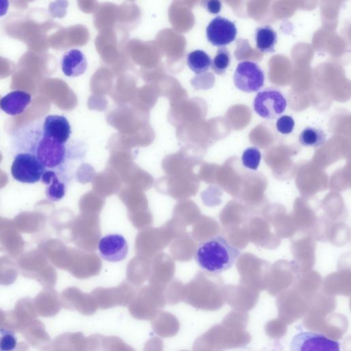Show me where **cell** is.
<instances>
[{"mask_svg":"<svg viewBox=\"0 0 351 351\" xmlns=\"http://www.w3.org/2000/svg\"><path fill=\"white\" fill-rule=\"evenodd\" d=\"M299 141L304 147H319L326 141L324 132L316 127L307 126L299 135Z\"/></svg>","mask_w":351,"mask_h":351,"instance_id":"cell-15","label":"cell"},{"mask_svg":"<svg viewBox=\"0 0 351 351\" xmlns=\"http://www.w3.org/2000/svg\"><path fill=\"white\" fill-rule=\"evenodd\" d=\"M239 255V249L223 237L216 235L198 245L194 258L202 269L219 274L230 269Z\"/></svg>","mask_w":351,"mask_h":351,"instance_id":"cell-1","label":"cell"},{"mask_svg":"<svg viewBox=\"0 0 351 351\" xmlns=\"http://www.w3.org/2000/svg\"><path fill=\"white\" fill-rule=\"evenodd\" d=\"M40 180L47 186L45 195L48 199L51 202H58L64 197L66 192V184L65 181L59 178L56 171L46 169Z\"/></svg>","mask_w":351,"mask_h":351,"instance_id":"cell-12","label":"cell"},{"mask_svg":"<svg viewBox=\"0 0 351 351\" xmlns=\"http://www.w3.org/2000/svg\"><path fill=\"white\" fill-rule=\"evenodd\" d=\"M17 345V338L15 334L6 328H0V350L11 351Z\"/></svg>","mask_w":351,"mask_h":351,"instance_id":"cell-18","label":"cell"},{"mask_svg":"<svg viewBox=\"0 0 351 351\" xmlns=\"http://www.w3.org/2000/svg\"><path fill=\"white\" fill-rule=\"evenodd\" d=\"M60 63L63 73L70 77L82 75L87 69L86 58L78 49L66 51L62 56Z\"/></svg>","mask_w":351,"mask_h":351,"instance_id":"cell-11","label":"cell"},{"mask_svg":"<svg viewBox=\"0 0 351 351\" xmlns=\"http://www.w3.org/2000/svg\"><path fill=\"white\" fill-rule=\"evenodd\" d=\"M46 167L32 152L18 153L11 166L12 177L21 183L34 184L40 181Z\"/></svg>","mask_w":351,"mask_h":351,"instance_id":"cell-2","label":"cell"},{"mask_svg":"<svg viewBox=\"0 0 351 351\" xmlns=\"http://www.w3.org/2000/svg\"><path fill=\"white\" fill-rule=\"evenodd\" d=\"M256 48L263 53L274 51L278 37L276 31L269 25L256 28L255 31Z\"/></svg>","mask_w":351,"mask_h":351,"instance_id":"cell-13","label":"cell"},{"mask_svg":"<svg viewBox=\"0 0 351 351\" xmlns=\"http://www.w3.org/2000/svg\"><path fill=\"white\" fill-rule=\"evenodd\" d=\"M295 121L289 115L280 117L276 121V129L282 134H289L293 130Z\"/></svg>","mask_w":351,"mask_h":351,"instance_id":"cell-19","label":"cell"},{"mask_svg":"<svg viewBox=\"0 0 351 351\" xmlns=\"http://www.w3.org/2000/svg\"><path fill=\"white\" fill-rule=\"evenodd\" d=\"M201 5L209 13L218 14L222 8L221 0H202Z\"/></svg>","mask_w":351,"mask_h":351,"instance_id":"cell-20","label":"cell"},{"mask_svg":"<svg viewBox=\"0 0 351 351\" xmlns=\"http://www.w3.org/2000/svg\"><path fill=\"white\" fill-rule=\"evenodd\" d=\"M235 86L245 93L260 90L265 82L263 71L258 64L251 61H243L238 64L233 76Z\"/></svg>","mask_w":351,"mask_h":351,"instance_id":"cell-4","label":"cell"},{"mask_svg":"<svg viewBox=\"0 0 351 351\" xmlns=\"http://www.w3.org/2000/svg\"><path fill=\"white\" fill-rule=\"evenodd\" d=\"M211 62L210 56L200 49L189 53L186 58L188 66L196 74H202L206 72L211 65Z\"/></svg>","mask_w":351,"mask_h":351,"instance_id":"cell-14","label":"cell"},{"mask_svg":"<svg viewBox=\"0 0 351 351\" xmlns=\"http://www.w3.org/2000/svg\"><path fill=\"white\" fill-rule=\"evenodd\" d=\"M261 154L256 147H250L244 150L241 160L243 165L250 169L256 170L259 166Z\"/></svg>","mask_w":351,"mask_h":351,"instance_id":"cell-17","label":"cell"},{"mask_svg":"<svg viewBox=\"0 0 351 351\" xmlns=\"http://www.w3.org/2000/svg\"><path fill=\"white\" fill-rule=\"evenodd\" d=\"M34 154L46 169H53L62 165L66 158L65 144L41 134L36 142Z\"/></svg>","mask_w":351,"mask_h":351,"instance_id":"cell-5","label":"cell"},{"mask_svg":"<svg viewBox=\"0 0 351 351\" xmlns=\"http://www.w3.org/2000/svg\"><path fill=\"white\" fill-rule=\"evenodd\" d=\"M206 35L212 45L223 47L236 39L237 28L232 21L221 16H217L207 25Z\"/></svg>","mask_w":351,"mask_h":351,"instance_id":"cell-7","label":"cell"},{"mask_svg":"<svg viewBox=\"0 0 351 351\" xmlns=\"http://www.w3.org/2000/svg\"><path fill=\"white\" fill-rule=\"evenodd\" d=\"M128 249L125 238L119 234H108L101 237L98 243L100 256L108 262L117 263L124 260Z\"/></svg>","mask_w":351,"mask_h":351,"instance_id":"cell-8","label":"cell"},{"mask_svg":"<svg viewBox=\"0 0 351 351\" xmlns=\"http://www.w3.org/2000/svg\"><path fill=\"white\" fill-rule=\"evenodd\" d=\"M32 101V95L23 90H13L0 99V108L11 116L21 114Z\"/></svg>","mask_w":351,"mask_h":351,"instance_id":"cell-10","label":"cell"},{"mask_svg":"<svg viewBox=\"0 0 351 351\" xmlns=\"http://www.w3.org/2000/svg\"><path fill=\"white\" fill-rule=\"evenodd\" d=\"M9 5V0H0V17H2L7 14Z\"/></svg>","mask_w":351,"mask_h":351,"instance_id":"cell-21","label":"cell"},{"mask_svg":"<svg viewBox=\"0 0 351 351\" xmlns=\"http://www.w3.org/2000/svg\"><path fill=\"white\" fill-rule=\"evenodd\" d=\"M292 351H339L340 343L323 334L314 332H301L292 338L290 343Z\"/></svg>","mask_w":351,"mask_h":351,"instance_id":"cell-6","label":"cell"},{"mask_svg":"<svg viewBox=\"0 0 351 351\" xmlns=\"http://www.w3.org/2000/svg\"><path fill=\"white\" fill-rule=\"evenodd\" d=\"M230 53L228 49L225 47H220L211 62L212 70L217 75L223 74L230 65Z\"/></svg>","mask_w":351,"mask_h":351,"instance_id":"cell-16","label":"cell"},{"mask_svg":"<svg viewBox=\"0 0 351 351\" xmlns=\"http://www.w3.org/2000/svg\"><path fill=\"white\" fill-rule=\"evenodd\" d=\"M42 134L65 144L71 134V125L64 116L48 115L45 118L43 124Z\"/></svg>","mask_w":351,"mask_h":351,"instance_id":"cell-9","label":"cell"},{"mask_svg":"<svg viewBox=\"0 0 351 351\" xmlns=\"http://www.w3.org/2000/svg\"><path fill=\"white\" fill-rule=\"evenodd\" d=\"M287 103V99L281 91L269 88L256 94L253 107L256 114L262 118L274 119L284 112Z\"/></svg>","mask_w":351,"mask_h":351,"instance_id":"cell-3","label":"cell"}]
</instances>
